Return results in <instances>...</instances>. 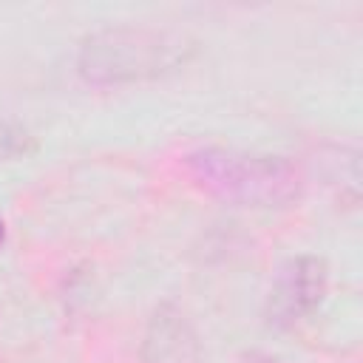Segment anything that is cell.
Instances as JSON below:
<instances>
[{"label":"cell","mask_w":363,"mask_h":363,"mask_svg":"<svg viewBox=\"0 0 363 363\" xmlns=\"http://www.w3.org/2000/svg\"><path fill=\"white\" fill-rule=\"evenodd\" d=\"M199 43L170 26H105L77 51V71L91 85H125L164 77L190 62Z\"/></svg>","instance_id":"cell-1"},{"label":"cell","mask_w":363,"mask_h":363,"mask_svg":"<svg viewBox=\"0 0 363 363\" xmlns=\"http://www.w3.org/2000/svg\"><path fill=\"white\" fill-rule=\"evenodd\" d=\"M34 150H37V139L26 125L14 119H0V164L23 159Z\"/></svg>","instance_id":"cell-5"},{"label":"cell","mask_w":363,"mask_h":363,"mask_svg":"<svg viewBox=\"0 0 363 363\" xmlns=\"http://www.w3.org/2000/svg\"><path fill=\"white\" fill-rule=\"evenodd\" d=\"M187 176L207 196L255 210L289 207L301 199V170L286 156L250 153L224 145H201L182 159Z\"/></svg>","instance_id":"cell-2"},{"label":"cell","mask_w":363,"mask_h":363,"mask_svg":"<svg viewBox=\"0 0 363 363\" xmlns=\"http://www.w3.org/2000/svg\"><path fill=\"white\" fill-rule=\"evenodd\" d=\"M329 267L318 255H295L284 261L272 278L264 318L272 329H292L306 320L326 298Z\"/></svg>","instance_id":"cell-3"},{"label":"cell","mask_w":363,"mask_h":363,"mask_svg":"<svg viewBox=\"0 0 363 363\" xmlns=\"http://www.w3.org/2000/svg\"><path fill=\"white\" fill-rule=\"evenodd\" d=\"M187 343H193L187 323L179 315H167V309H162L145 335V360L164 363L170 357H184Z\"/></svg>","instance_id":"cell-4"},{"label":"cell","mask_w":363,"mask_h":363,"mask_svg":"<svg viewBox=\"0 0 363 363\" xmlns=\"http://www.w3.org/2000/svg\"><path fill=\"white\" fill-rule=\"evenodd\" d=\"M3 238H6V224H3V218H0V244H3Z\"/></svg>","instance_id":"cell-6"}]
</instances>
